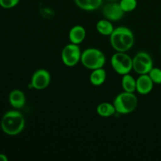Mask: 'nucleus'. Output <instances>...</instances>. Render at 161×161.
Here are the masks:
<instances>
[{
    "mask_svg": "<svg viewBox=\"0 0 161 161\" xmlns=\"http://www.w3.org/2000/svg\"><path fill=\"white\" fill-rule=\"evenodd\" d=\"M109 41L116 52H127L135 44V36L129 28L119 26L113 30L109 36Z\"/></svg>",
    "mask_w": 161,
    "mask_h": 161,
    "instance_id": "f257e3e1",
    "label": "nucleus"
},
{
    "mask_svg": "<svg viewBox=\"0 0 161 161\" xmlns=\"http://www.w3.org/2000/svg\"><path fill=\"white\" fill-rule=\"evenodd\" d=\"M25 127V117L17 109L6 112L1 119L2 130L5 134L10 136H14L21 133Z\"/></svg>",
    "mask_w": 161,
    "mask_h": 161,
    "instance_id": "f03ea898",
    "label": "nucleus"
},
{
    "mask_svg": "<svg viewBox=\"0 0 161 161\" xmlns=\"http://www.w3.org/2000/svg\"><path fill=\"white\" fill-rule=\"evenodd\" d=\"M81 63L86 69L90 70L104 68L106 58L103 52L97 48L90 47L82 52Z\"/></svg>",
    "mask_w": 161,
    "mask_h": 161,
    "instance_id": "7ed1b4c3",
    "label": "nucleus"
},
{
    "mask_svg": "<svg viewBox=\"0 0 161 161\" xmlns=\"http://www.w3.org/2000/svg\"><path fill=\"white\" fill-rule=\"evenodd\" d=\"M113 105L117 113L122 115L133 113L138 107V100L135 93L124 91L119 93L113 101Z\"/></svg>",
    "mask_w": 161,
    "mask_h": 161,
    "instance_id": "20e7f679",
    "label": "nucleus"
},
{
    "mask_svg": "<svg viewBox=\"0 0 161 161\" xmlns=\"http://www.w3.org/2000/svg\"><path fill=\"white\" fill-rule=\"evenodd\" d=\"M110 62L113 70L119 75H126L133 70V58L127 52H116Z\"/></svg>",
    "mask_w": 161,
    "mask_h": 161,
    "instance_id": "39448f33",
    "label": "nucleus"
},
{
    "mask_svg": "<svg viewBox=\"0 0 161 161\" xmlns=\"http://www.w3.org/2000/svg\"><path fill=\"white\" fill-rule=\"evenodd\" d=\"M153 68V61L149 53L140 51L133 58V70L138 75L149 74Z\"/></svg>",
    "mask_w": 161,
    "mask_h": 161,
    "instance_id": "423d86ee",
    "label": "nucleus"
},
{
    "mask_svg": "<svg viewBox=\"0 0 161 161\" xmlns=\"http://www.w3.org/2000/svg\"><path fill=\"white\" fill-rule=\"evenodd\" d=\"M82 52L80 46L70 42L61 51V61L67 67H74L81 61Z\"/></svg>",
    "mask_w": 161,
    "mask_h": 161,
    "instance_id": "0eeeda50",
    "label": "nucleus"
},
{
    "mask_svg": "<svg viewBox=\"0 0 161 161\" xmlns=\"http://www.w3.org/2000/svg\"><path fill=\"white\" fill-rule=\"evenodd\" d=\"M51 81V75L47 70L38 69L33 73L31 78V86L36 90H44L48 87Z\"/></svg>",
    "mask_w": 161,
    "mask_h": 161,
    "instance_id": "6e6552de",
    "label": "nucleus"
},
{
    "mask_svg": "<svg viewBox=\"0 0 161 161\" xmlns=\"http://www.w3.org/2000/svg\"><path fill=\"white\" fill-rule=\"evenodd\" d=\"M102 14L107 20H111V21H117L122 19L125 13L122 9L119 3L112 2L104 6L102 9Z\"/></svg>",
    "mask_w": 161,
    "mask_h": 161,
    "instance_id": "1a4fd4ad",
    "label": "nucleus"
},
{
    "mask_svg": "<svg viewBox=\"0 0 161 161\" xmlns=\"http://www.w3.org/2000/svg\"><path fill=\"white\" fill-rule=\"evenodd\" d=\"M154 83L151 80L149 74L139 75L136 79V91L142 95L149 94L153 89Z\"/></svg>",
    "mask_w": 161,
    "mask_h": 161,
    "instance_id": "9d476101",
    "label": "nucleus"
},
{
    "mask_svg": "<svg viewBox=\"0 0 161 161\" xmlns=\"http://www.w3.org/2000/svg\"><path fill=\"white\" fill-rule=\"evenodd\" d=\"M9 102L15 109H20L26 103V97L25 93L18 89L13 90L9 94Z\"/></svg>",
    "mask_w": 161,
    "mask_h": 161,
    "instance_id": "9b49d317",
    "label": "nucleus"
},
{
    "mask_svg": "<svg viewBox=\"0 0 161 161\" xmlns=\"http://www.w3.org/2000/svg\"><path fill=\"white\" fill-rule=\"evenodd\" d=\"M86 36V31L84 27L81 25H75L69 32V39L70 42L80 45L84 41Z\"/></svg>",
    "mask_w": 161,
    "mask_h": 161,
    "instance_id": "f8f14e48",
    "label": "nucleus"
},
{
    "mask_svg": "<svg viewBox=\"0 0 161 161\" xmlns=\"http://www.w3.org/2000/svg\"><path fill=\"white\" fill-rule=\"evenodd\" d=\"M107 78L106 71L104 68L94 69L90 75V82L93 86H102L105 82Z\"/></svg>",
    "mask_w": 161,
    "mask_h": 161,
    "instance_id": "ddd939ff",
    "label": "nucleus"
},
{
    "mask_svg": "<svg viewBox=\"0 0 161 161\" xmlns=\"http://www.w3.org/2000/svg\"><path fill=\"white\" fill-rule=\"evenodd\" d=\"M75 5L85 11H94L102 5L103 0H74Z\"/></svg>",
    "mask_w": 161,
    "mask_h": 161,
    "instance_id": "4468645a",
    "label": "nucleus"
},
{
    "mask_svg": "<svg viewBox=\"0 0 161 161\" xmlns=\"http://www.w3.org/2000/svg\"><path fill=\"white\" fill-rule=\"evenodd\" d=\"M96 112H97L98 116L104 118L110 117L116 113L114 105L113 103H110V102H102V103H100L97 106Z\"/></svg>",
    "mask_w": 161,
    "mask_h": 161,
    "instance_id": "2eb2a0df",
    "label": "nucleus"
},
{
    "mask_svg": "<svg viewBox=\"0 0 161 161\" xmlns=\"http://www.w3.org/2000/svg\"><path fill=\"white\" fill-rule=\"evenodd\" d=\"M96 29L99 34L105 36H109L115 29L111 20L107 19H102L96 24Z\"/></svg>",
    "mask_w": 161,
    "mask_h": 161,
    "instance_id": "dca6fc26",
    "label": "nucleus"
},
{
    "mask_svg": "<svg viewBox=\"0 0 161 161\" xmlns=\"http://www.w3.org/2000/svg\"><path fill=\"white\" fill-rule=\"evenodd\" d=\"M121 85L124 91L135 93L136 91V80L130 73L122 75Z\"/></svg>",
    "mask_w": 161,
    "mask_h": 161,
    "instance_id": "f3484780",
    "label": "nucleus"
},
{
    "mask_svg": "<svg viewBox=\"0 0 161 161\" xmlns=\"http://www.w3.org/2000/svg\"><path fill=\"white\" fill-rule=\"evenodd\" d=\"M119 3L124 13L132 12L138 6L137 0H119Z\"/></svg>",
    "mask_w": 161,
    "mask_h": 161,
    "instance_id": "a211bd4d",
    "label": "nucleus"
},
{
    "mask_svg": "<svg viewBox=\"0 0 161 161\" xmlns=\"http://www.w3.org/2000/svg\"><path fill=\"white\" fill-rule=\"evenodd\" d=\"M149 75L154 84H161V69L153 67L149 72Z\"/></svg>",
    "mask_w": 161,
    "mask_h": 161,
    "instance_id": "6ab92c4d",
    "label": "nucleus"
},
{
    "mask_svg": "<svg viewBox=\"0 0 161 161\" xmlns=\"http://www.w3.org/2000/svg\"><path fill=\"white\" fill-rule=\"evenodd\" d=\"M20 0H0V6L4 9H11L17 6Z\"/></svg>",
    "mask_w": 161,
    "mask_h": 161,
    "instance_id": "aec40b11",
    "label": "nucleus"
},
{
    "mask_svg": "<svg viewBox=\"0 0 161 161\" xmlns=\"http://www.w3.org/2000/svg\"><path fill=\"white\" fill-rule=\"evenodd\" d=\"M8 158L5 154L0 153V161H7Z\"/></svg>",
    "mask_w": 161,
    "mask_h": 161,
    "instance_id": "412c9836",
    "label": "nucleus"
},
{
    "mask_svg": "<svg viewBox=\"0 0 161 161\" xmlns=\"http://www.w3.org/2000/svg\"><path fill=\"white\" fill-rule=\"evenodd\" d=\"M108 1H111V2H116V1H118V0H108Z\"/></svg>",
    "mask_w": 161,
    "mask_h": 161,
    "instance_id": "4be33fe9",
    "label": "nucleus"
},
{
    "mask_svg": "<svg viewBox=\"0 0 161 161\" xmlns=\"http://www.w3.org/2000/svg\"><path fill=\"white\" fill-rule=\"evenodd\" d=\"M160 52H161V46H160Z\"/></svg>",
    "mask_w": 161,
    "mask_h": 161,
    "instance_id": "5701e85b",
    "label": "nucleus"
}]
</instances>
